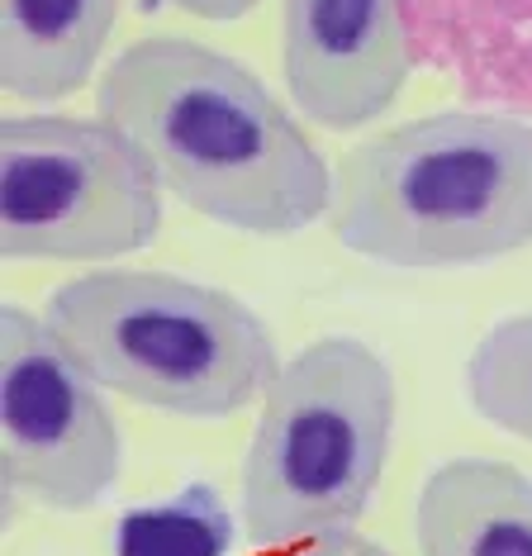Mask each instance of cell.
I'll list each match as a JSON object with an SVG mask.
<instances>
[{"label": "cell", "mask_w": 532, "mask_h": 556, "mask_svg": "<svg viewBox=\"0 0 532 556\" xmlns=\"http://www.w3.org/2000/svg\"><path fill=\"white\" fill-rule=\"evenodd\" d=\"M96 115L157 172L162 191L252 238H290L328 219L333 172L304 124L257 72L210 43L152 34L96 86Z\"/></svg>", "instance_id": "cell-1"}, {"label": "cell", "mask_w": 532, "mask_h": 556, "mask_svg": "<svg viewBox=\"0 0 532 556\" xmlns=\"http://www.w3.org/2000/svg\"><path fill=\"white\" fill-rule=\"evenodd\" d=\"M328 229L395 271L485 267L532 248V119L438 110L347 148Z\"/></svg>", "instance_id": "cell-2"}, {"label": "cell", "mask_w": 532, "mask_h": 556, "mask_svg": "<svg viewBox=\"0 0 532 556\" xmlns=\"http://www.w3.org/2000/svg\"><path fill=\"white\" fill-rule=\"evenodd\" d=\"M43 319L100 390L176 419H233L281 371L248 300L172 271H81L48 295Z\"/></svg>", "instance_id": "cell-3"}, {"label": "cell", "mask_w": 532, "mask_h": 556, "mask_svg": "<svg viewBox=\"0 0 532 556\" xmlns=\"http://www.w3.org/2000/svg\"><path fill=\"white\" fill-rule=\"evenodd\" d=\"M395 371L371 343L324 333L281 362L248 442L238 523L257 552L357 528L395 442Z\"/></svg>", "instance_id": "cell-4"}, {"label": "cell", "mask_w": 532, "mask_h": 556, "mask_svg": "<svg viewBox=\"0 0 532 556\" xmlns=\"http://www.w3.org/2000/svg\"><path fill=\"white\" fill-rule=\"evenodd\" d=\"M162 181L110 119L5 115L0 252L5 262H119L157 243Z\"/></svg>", "instance_id": "cell-5"}, {"label": "cell", "mask_w": 532, "mask_h": 556, "mask_svg": "<svg viewBox=\"0 0 532 556\" xmlns=\"http://www.w3.org/2000/svg\"><path fill=\"white\" fill-rule=\"evenodd\" d=\"M124 438L100 386L43 314L0 309V485L10 504L81 514L119 485Z\"/></svg>", "instance_id": "cell-6"}, {"label": "cell", "mask_w": 532, "mask_h": 556, "mask_svg": "<svg viewBox=\"0 0 532 556\" xmlns=\"http://www.w3.org/2000/svg\"><path fill=\"white\" fill-rule=\"evenodd\" d=\"M281 67L300 119L366 129L414 77L400 0H281Z\"/></svg>", "instance_id": "cell-7"}, {"label": "cell", "mask_w": 532, "mask_h": 556, "mask_svg": "<svg viewBox=\"0 0 532 556\" xmlns=\"http://www.w3.org/2000/svg\"><path fill=\"white\" fill-rule=\"evenodd\" d=\"M418 556H532V476L494 457H452L414 500Z\"/></svg>", "instance_id": "cell-8"}, {"label": "cell", "mask_w": 532, "mask_h": 556, "mask_svg": "<svg viewBox=\"0 0 532 556\" xmlns=\"http://www.w3.org/2000/svg\"><path fill=\"white\" fill-rule=\"evenodd\" d=\"M119 0H0V86L53 105L91 81Z\"/></svg>", "instance_id": "cell-9"}, {"label": "cell", "mask_w": 532, "mask_h": 556, "mask_svg": "<svg viewBox=\"0 0 532 556\" xmlns=\"http://www.w3.org/2000/svg\"><path fill=\"white\" fill-rule=\"evenodd\" d=\"M233 514L214 485H186L162 504L124 514L114 528V556H228Z\"/></svg>", "instance_id": "cell-10"}, {"label": "cell", "mask_w": 532, "mask_h": 556, "mask_svg": "<svg viewBox=\"0 0 532 556\" xmlns=\"http://www.w3.org/2000/svg\"><path fill=\"white\" fill-rule=\"evenodd\" d=\"M466 395L485 424L532 442V309L499 319L471 348Z\"/></svg>", "instance_id": "cell-11"}, {"label": "cell", "mask_w": 532, "mask_h": 556, "mask_svg": "<svg viewBox=\"0 0 532 556\" xmlns=\"http://www.w3.org/2000/svg\"><path fill=\"white\" fill-rule=\"evenodd\" d=\"M266 556H395L380 542L362 538L357 528H338V533H324V538H309V542H295L286 552H266Z\"/></svg>", "instance_id": "cell-12"}, {"label": "cell", "mask_w": 532, "mask_h": 556, "mask_svg": "<svg viewBox=\"0 0 532 556\" xmlns=\"http://www.w3.org/2000/svg\"><path fill=\"white\" fill-rule=\"evenodd\" d=\"M167 5L186 10L195 20H210V24H233V20H248L262 0H167Z\"/></svg>", "instance_id": "cell-13"}]
</instances>
